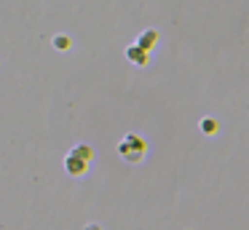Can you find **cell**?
Listing matches in <instances>:
<instances>
[{
    "label": "cell",
    "instance_id": "cell-2",
    "mask_svg": "<svg viewBox=\"0 0 249 230\" xmlns=\"http://www.w3.org/2000/svg\"><path fill=\"white\" fill-rule=\"evenodd\" d=\"M118 155L126 160V163H140V160L147 155L145 139L137 137V134H126V137L118 142Z\"/></svg>",
    "mask_w": 249,
    "mask_h": 230
},
{
    "label": "cell",
    "instance_id": "cell-4",
    "mask_svg": "<svg viewBox=\"0 0 249 230\" xmlns=\"http://www.w3.org/2000/svg\"><path fill=\"white\" fill-rule=\"evenodd\" d=\"M156 40H158V32H156V30H145V32H142V37L137 40V46L145 48V51H150L153 43H156Z\"/></svg>",
    "mask_w": 249,
    "mask_h": 230
},
{
    "label": "cell",
    "instance_id": "cell-1",
    "mask_svg": "<svg viewBox=\"0 0 249 230\" xmlns=\"http://www.w3.org/2000/svg\"><path fill=\"white\" fill-rule=\"evenodd\" d=\"M91 160H94V150L89 144H75L65 155V171L70 177H83L91 169Z\"/></svg>",
    "mask_w": 249,
    "mask_h": 230
},
{
    "label": "cell",
    "instance_id": "cell-3",
    "mask_svg": "<svg viewBox=\"0 0 249 230\" xmlns=\"http://www.w3.org/2000/svg\"><path fill=\"white\" fill-rule=\"evenodd\" d=\"M126 59H129V62H134V64H145V62H147V51L134 43V46L126 48Z\"/></svg>",
    "mask_w": 249,
    "mask_h": 230
}]
</instances>
